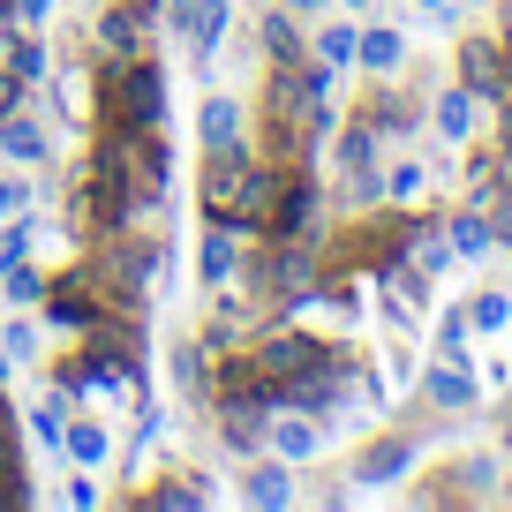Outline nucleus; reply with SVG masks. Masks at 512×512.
<instances>
[{"instance_id":"1","label":"nucleus","mask_w":512,"mask_h":512,"mask_svg":"<svg viewBox=\"0 0 512 512\" xmlns=\"http://www.w3.org/2000/svg\"><path fill=\"white\" fill-rule=\"evenodd\" d=\"M264 189H272V174H256L249 159H234V144L219 151V174L204 181V196H211L219 211H234V204H249V211H256V204H264Z\"/></svg>"},{"instance_id":"2","label":"nucleus","mask_w":512,"mask_h":512,"mask_svg":"<svg viewBox=\"0 0 512 512\" xmlns=\"http://www.w3.org/2000/svg\"><path fill=\"white\" fill-rule=\"evenodd\" d=\"M407 460H415V437H384V445L362 460V482H392V475H407Z\"/></svg>"},{"instance_id":"3","label":"nucleus","mask_w":512,"mask_h":512,"mask_svg":"<svg viewBox=\"0 0 512 512\" xmlns=\"http://www.w3.org/2000/svg\"><path fill=\"white\" fill-rule=\"evenodd\" d=\"M234 136H241V106H234V98H211V106H204V144L226 151Z\"/></svg>"},{"instance_id":"4","label":"nucleus","mask_w":512,"mask_h":512,"mask_svg":"<svg viewBox=\"0 0 512 512\" xmlns=\"http://www.w3.org/2000/svg\"><path fill=\"white\" fill-rule=\"evenodd\" d=\"M467 91H505V61H497V46H467Z\"/></svg>"},{"instance_id":"5","label":"nucleus","mask_w":512,"mask_h":512,"mask_svg":"<svg viewBox=\"0 0 512 512\" xmlns=\"http://www.w3.org/2000/svg\"><path fill=\"white\" fill-rule=\"evenodd\" d=\"M128 98H136V113H128V121H136V128H159V76H151V68H136V76H128Z\"/></svg>"},{"instance_id":"6","label":"nucleus","mask_w":512,"mask_h":512,"mask_svg":"<svg viewBox=\"0 0 512 512\" xmlns=\"http://www.w3.org/2000/svg\"><path fill=\"white\" fill-rule=\"evenodd\" d=\"M422 392H430L437 407H467V400H475V384H467L460 369H430V377H422Z\"/></svg>"},{"instance_id":"7","label":"nucleus","mask_w":512,"mask_h":512,"mask_svg":"<svg viewBox=\"0 0 512 512\" xmlns=\"http://www.w3.org/2000/svg\"><path fill=\"white\" fill-rule=\"evenodd\" d=\"M437 128H445V136H467V128H475V91H445L437 98Z\"/></svg>"},{"instance_id":"8","label":"nucleus","mask_w":512,"mask_h":512,"mask_svg":"<svg viewBox=\"0 0 512 512\" xmlns=\"http://www.w3.org/2000/svg\"><path fill=\"white\" fill-rule=\"evenodd\" d=\"M302 219H309V181H294V189L279 196V219H272V234H279V241H294V234H302Z\"/></svg>"},{"instance_id":"9","label":"nucleus","mask_w":512,"mask_h":512,"mask_svg":"<svg viewBox=\"0 0 512 512\" xmlns=\"http://www.w3.org/2000/svg\"><path fill=\"white\" fill-rule=\"evenodd\" d=\"M0 151H16V159H38V151H46V136H38L31 121H16V113H8V121H0Z\"/></svg>"},{"instance_id":"10","label":"nucleus","mask_w":512,"mask_h":512,"mask_svg":"<svg viewBox=\"0 0 512 512\" xmlns=\"http://www.w3.org/2000/svg\"><path fill=\"white\" fill-rule=\"evenodd\" d=\"M354 53H362L369 68H400V31H369V38H354Z\"/></svg>"},{"instance_id":"11","label":"nucleus","mask_w":512,"mask_h":512,"mask_svg":"<svg viewBox=\"0 0 512 512\" xmlns=\"http://www.w3.org/2000/svg\"><path fill=\"white\" fill-rule=\"evenodd\" d=\"M249 497H256V505H287V467H256V475H249Z\"/></svg>"},{"instance_id":"12","label":"nucleus","mask_w":512,"mask_h":512,"mask_svg":"<svg viewBox=\"0 0 512 512\" xmlns=\"http://www.w3.org/2000/svg\"><path fill=\"white\" fill-rule=\"evenodd\" d=\"M226 272H234V226H219L204 249V279H226Z\"/></svg>"},{"instance_id":"13","label":"nucleus","mask_w":512,"mask_h":512,"mask_svg":"<svg viewBox=\"0 0 512 512\" xmlns=\"http://www.w3.org/2000/svg\"><path fill=\"white\" fill-rule=\"evenodd\" d=\"M226 437H234V445H256V437H264V415H256V400H249V407H226Z\"/></svg>"},{"instance_id":"14","label":"nucleus","mask_w":512,"mask_h":512,"mask_svg":"<svg viewBox=\"0 0 512 512\" xmlns=\"http://www.w3.org/2000/svg\"><path fill=\"white\" fill-rule=\"evenodd\" d=\"M61 452H76V460H106V437L83 422V430H68V437H61Z\"/></svg>"},{"instance_id":"15","label":"nucleus","mask_w":512,"mask_h":512,"mask_svg":"<svg viewBox=\"0 0 512 512\" xmlns=\"http://www.w3.org/2000/svg\"><path fill=\"white\" fill-rule=\"evenodd\" d=\"M279 452H287V460H302V452H317V430H302V422H279Z\"/></svg>"},{"instance_id":"16","label":"nucleus","mask_w":512,"mask_h":512,"mask_svg":"<svg viewBox=\"0 0 512 512\" xmlns=\"http://www.w3.org/2000/svg\"><path fill=\"white\" fill-rule=\"evenodd\" d=\"M505 317H512V302H505V294H482V302H475V324H482V332H497Z\"/></svg>"},{"instance_id":"17","label":"nucleus","mask_w":512,"mask_h":512,"mask_svg":"<svg viewBox=\"0 0 512 512\" xmlns=\"http://www.w3.org/2000/svg\"><path fill=\"white\" fill-rule=\"evenodd\" d=\"M317 46H324V68H339V61H354V31H324V38H317Z\"/></svg>"},{"instance_id":"18","label":"nucleus","mask_w":512,"mask_h":512,"mask_svg":"<svg viewBox=\"0 0 512 512\" xmlns=\"http://www.w3.org/2000/svg\"><path fill=\"white\" fill-rule=\"evenodd\" d=\"M53 324H91V302H76V294H53Z\"/></svg>"},{"instance_id":"19","label":"nucleus","mask_w":512,"mask_h":512,"mask_svg":"<svg viewBox=\"0 0 512 512\" xmlns=\"http://www.w3.org/2000/svg\"><path fill=\"white\" fill-rule=\"evenodd\" d=\"M452 234H460V256H482V249H490V234H482V219H460V226H452Z\"/></svg>"},{"instance_id":"20","label":"nucleus","mask_w":512,"mask_h":512,"mask_svg":"<svg viewBox=\"0 0 512 512\" xmlns=\"http://www.w3.org/2000/svg\"><path fill=\"white\" fill-rule=\"evenodd\" d=\"M106 46H136V16H121V8H113V16H106Z\"/></svg>"},{"instance_id":"21","label":"nucleus","mask_w":512,"mask_h":512,"mask_svg":"<svg viewBox=\"0 0 512 512\" xmlns=\"http://www.w3.org/2000/svg\"><path fill=\"white\" fill-rule=\"evenodd\" d=\"M38 294H46V287H38V272H8V302H38Z\"/></svg>"},{"instance_id":"22","label":"nucleus","mask_w":512,"mask_h":512,"mask_svg":"<svg viewBox=\"0 0 512 512\" xmlns=\"http://www.w3.org/2000/svg\"><path fill=\"white\" fill-rule=\"evenodd\" d=\"M422 181H430L422 166H392V189H400V196H422Z\"/></svg>"},{"instance_id":"23","label":"nucleus","mask_w":512,"mask_h":512,"mask_svg":"<svg viewBox=\"0 0 512 512\" xmlns=\"http://www.w3.org/2000/svg\"><path fill=\"white\" fill-rule=\"evenodd\" d=\"M23 241H31V226H8V234H0V264H16Z\"/></svg>"},{"instance_id":"24","label":"nucleus","mask_w":512,"mask_h":512,"mask_svg":"<svg viewBox=\"0 0 512 512\" xmlns=\"http://www.w3.org/2000/svg\"><path fill=\"white\" fill-rule=\"evenodd\" d=\"M16 106H23V83H16V76H0V121H8Z\"/></svg>"},{"instance_id":"25","label":"nucleus","mask_w":512,"mask_h":512,"mask_svg":"<svg viewBox=\"0 0 512 512\" xmlns=\"http://www.w3.org/2000/svg\"><path fill=\"white\" fill-rule=\"evenodd\" d=\"M46 8H53V0H16V16H23V23H38Z\"/></svg>"},{"instance_id":"26","label":"nucleus","mask_w":512,"mask_h":512,"mask_svg":"<svg viewBox=\"0 0 512 512\" xmlns=\"http://www.w3.org/2000/svg\"><path fill=\"white\" fill-rule=\"evenodd\" d=\"M354 8H362V0H354Z\"/></svg>"},{"instance_id":"27","label":"nucleus","mask_w":512,"mask_h":512,"mask_svg":"<svg viewBox=\"0 0 512 512\" xmlns=\"http://www.w3.org/2000/svg\"><path fill=\"white\" fill-rule=\"evenodd\" d=\"M505 490H512V482H505Z\"/></svg>"}]
</instances>
